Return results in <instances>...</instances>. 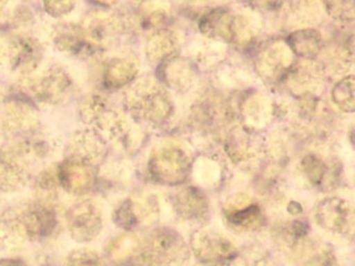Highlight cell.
Wrapping results in <instances>:
<instances>
[{"mask_svg": "<svg viewBox=\"0 0 355 266\" xmlns=\"http://www.w3.org/2000/svg\"><path fill=\"white\" fill-rule=\"evenodd\" d=\"M57 226V213L46 204H34L10 213L0 224L3 238L12 242L46 236Z\"/></svg>", "mask_w": 355, "mask_h": 266, "instance_id": "cell-1", "label": "cell"}, {"mask_svg": "<svg viewBox=\"0 0 355 266\" xmlns=\"http://www.w3.org/2000/svg\"><path fill=\"white\" fill-rule=\"evenodd\" d=\"M126 102L135 116L159 122L171 112V102L165 91L149 79L135 83L126 95Z\"/></svg>", "mask_w": 355, "mask_h": 266, "instance_id": "cell-2", "label": "cell"}, {"mask_svg": "<svg viewBox=\"0 0 355 266\" xmlns=\"http://www.w3.org/2000/svg\"><path fill=\"white\" fill-rule=\"evenodd\" d=\"M73 81L60 66H51L46 71L26 81V89L37 100L46 104H57L65 99L71 91Z\"/></svg>", "mask_w": 355, "mask_h": 266, "instance_id": "cell-3", "label": "cell"}, {"mask_svg": "<svg viewBox=\"0 0 355 266\" xmlns=\"http://www.w3.org/2000/svg\"><path fill=\"white\" fill-rule=\"evenodd\" d=\"M189 159L182 150L164 147L151 156L149 172L157 182L178 184L188 176Z\"/></svg>", "mask_w": 355, "mask_h": 266, "instance_id": "cell-4", "label": "cell"}, {"mask_svg": "<svg viewBox=\"0 0 355 266\" xmlns=\"http://www.w3.org/2000/svg\"><path fill=\"white\" fill-rule=\"evenodd\" d=\"M184 241L171 231L157 233L147 245L144 259L148 266H180L186 260Z\"/></svg>", "mask_w": 355, "mask_h": 266, "instance_id": "cell-5", "label": "cell"}, {"mask_svg": "<svg viewBox=\"0 0 355 266\" xmlns=\"http://www.w3.org/2000/svg\"><path fill=\"white\" fill-rule=\"evenodd\" d=\"M68 230L78 242L94 240L103 230V216L94 202H80L70 209L67 216Z\"/></svg>", "mask_w": 355, "mask_h": 266, "instance_id": "cell-6", "label": "cell"}, {"mask_svg": "<svg viewBox=\"0 0 355 266\" xmlns=\"http://www.w3.org/2000/svg\"><path fill=\"white\" fill-rule=\"evenodd\" d=\"M40 125L39 114L34 106L22 100H10L0 112V127L14 136L32 134Z\"/></svg>", "mask_w": 355, "mask_h": 266, "instance_id": "cell-7", "label": "cell"}, {"mask_svg": "<svg viewBox=\"0 0 355 266\" xmlns=\"http://www.w3.org/2000/svg\"><path fill=\"white\" fill-rule=\"evenodd\" d=\"M58 179L60 185L68 193L84 195L94 186L97 170L94 163L78 158L66 157L58 166Z\"/></svg>", "mask_w": 355, "mask_h": 266, "instance_id": "cell-8", "label": "cell"}, {"mask_svg": "<svg viewBox=\"0 0 355 266\" xmlns=\"http://www.w3.org/2000/svg\"><path fill=\"white\" fill-rule=\"evenodd\" d=\"M83 33L89 48L93 51L105 49L120 28L118 19L103 10L90 12L83 21Z\"/></svg>", "mask_w": 355, "mask_h": 266, "instance_id": "cell-9", "label": "cell"}, {"mask_svg": "<svg viewBox=\"0 0 355 266\" xmlns=\"http://www.w3.org/2000/svg\"><path fill=\"white\" fill-rule=\"evenodd\" d=\"M8 66L24 75L32 73L42 60V46L34 37L24 35L8 37Z\"/></svg>", "mask_w": 355, "mask_h": 266, "instance_id": "cell-10", "label": "cell"}, {"mask_svg": "<svg viewBox=\"0 0 355 266\" xmlns=\"http://www.w3.org/2000/svg\"><path fill=\"white\" fill-rule=\"evenodd\" d=\"M318 222L324 228L334 232H348L353 228L352 208L348 202L338 197H328L317 208Z\"/></svg>", "mask_w": 355, "mask_h": 266, "instance_id": "cell-11", "label": "cell"}, {"mask_svg": "<svg viewBox=\"0 0 355 266\" xmlns=\"http://www.w3.org/2000/svg\"><path fill=\"white\" fill-rule=\"evenodd\" d=\"M66 151L67 157L78 158L95 164L105 155V139L94 129L80 130L71 137Z\"/></svg>", "mask_w": 355, "mask_h": 266, "instance_id": "cell-12", "label": "cell"}, {"mask_svg": "<svg viewBox=\"0 0 355 266\" xmlns=\"http://www.w3.org/2000/svg\"><path fill=\"white\" fill-rule=\"evenodd\" d=\"M197 255L205 261L221 262L236 254L232 243L225 237L215 232H199L193 240Z\"/></svg>", "mask_w": 355, "mask_h": 266, "instance_id": "cell-13", "label": "cell"}, {"mask_svg": "<svg viewBox=\"0 0 355 266\" xmlns=\"http://www.w3.org/2000/svg\"><path fill=\"white\" fill-rule=\"evenodd\" d=\"M30 179L28 164L8 154H0V191L16 193L21 190Z\"/></svg>", "mask_w": 355, "mask_h": 266, "instance_id": "cell-14", "label": "cell"}, {"mask_svg": "<svg viewBox=\"0 0 355 266\" xmlns=\"http://www.w3.org/2000/svg\"><path fill=\"white\" fill-rule=\"evenodd\" d=\"M115 114L107 99L98 94L88 96L80 103V116L83 122L101 132L105 130Z\"/></svg>", "mask_w": 355, "mask_h": 266, "instance_id": "cell-15", "label": "cell"}, {"mask_svg": "<svg viewBox=\"0 0 355 266\" xmlns=\"http://www.w3.org/2000/svg\"><path fill=\"white\" fill-rule=\"evenodd\" d=\"M138 64L132 57H113L105 64L103 80L109 89H120L134 80Z\"/></svg>", "mask_w": 355, "mask_h": 266, "instance_id": "cell-16", "label": "cell"}, {"mask_svg": "<svg viewBox=\"0 0 355 266\" xmlns=\"http://www.w3.org/2000/svg\"><path fill=\"white\" fill-rule=\"evenodd\" d=\"M53 43L55 47L66 53L78 54L89 51L82 26L74 23H62L55 29Z\"/></svg>", "mask_w": 355, "mask_h": 266, "instance_id": "cell-17", "label": "cell"}, {"mask_svg": "<svg viewBox=\"0 0 355 266\" xmlns=\"http://www.w3.org/2000/svg\"><path fill=\"white\" fill-rule=\"evenodd\" d=\"M292 54L290 49L282 44H274L259 56V66L267 77L282 75L291 66Z\"/></svg>", "mask_w": 355, "mask_h": 266, "instance_id": "cell-18", "label": "cell"}, {"mask_svg": "<svg viewBox=\"0 0 355 266\" xmlns=\"http://www.w3.org/2000/svg\"><path fill=\"white\" fill-rule=\"evenodd\" d=\"M174 205L178 214L186 218H200L207 209L205 195L192 187L180 190L174 199Z\"/></svg>", "mask_w": 355, "mask_h": 266, "instance_id": "cell-19", "label": "cell"}, {"mask_svg": "<svg viewBox=\"0 0 355 266\" xmlns=\"http://www.w3.org/2000/svg\"><path fill=\"white\" fill-rule=\"evenodd\" d=\"M247 202H248V197L232 201L230 207L227 208L230 210L227 218L234 226L250 230V229L257 228L261 224V214L257 206L248 205Z\"/></svg>", "mask_w": 355, "mask_h": 266, "instance_id": "cell-20", "label": "cell"}, {"mask_svg": "<svg viewBox=\"0 0 355 266\" xmlns=\"http://www.w3.org/2000/svg\"><path fill=\"white\" fill-rule=\"evenodd\" d=\"M291 49L301 57L313 58L322 48V37L315 29H302L288 37Z\"/></svg>", "mask_w": 355, "mask_h": 266, "instance_id": "cell-21", "label": "cell"}, {"mask_svg": "<svg viewBox=\"0 0 355 266\" xmlns=\"http://www.w3.org/2000/svg\"><path fill=\"white\" fill-rule=\"evenodd\" d=\"M288 80L295 93H311L320 83L319 70L313 64H301L291 71Z\"/></svg>", "mask_w": 355, "mask_h": 266, "instance_id": "cell-22", "label": "cell"}, {"mask_svg": "<svg viewBox=\"0 0 355 266\" xmlns=\"http://www.w3.org/2000/svg\"><path fill=\"white\" fill-rule=\"evenodd\" d=\"M176 46L178 39L172 31H159L147 43V55L155 62L163 60L175 51Z\"/></svg>", "mask_w": 355, "mask_h": 266, "instance_id": "cell-23", "label": "cell"}, {"mask_svg": "<svg viewBox=\"0 0 355 266\" xmlns=\"http://www.w3.org/2000/svg\"><path fill=\"white\" fill-rule=\"evenodd\" d=\"M332 99L340 109L347 112L354 110V77L342 79L332 89Z\"/></svg>", "mask_w": 355, "mask_h": 266, "instance_id": "cell-24", "label": "cell"}, {"mask_svg": "<svg viewBox=\"0 0 355 266\" xmlns=\"http://www.w3.org/2000/svg\"><path fill=\"white\" fill-rule=\"evenodd\" d=\"M165 77L171 87L178 89L184 87V85H188L192 79L191 66L184 60H172L170 66L166 68Z\"/></svg>", "mask_w": 355, "mask_h": 266, "instance_id": "cell-25", "label": "cell"}, {"mask_svg": "<svg viewBox=\"0 0 355 266\" xmlns=\"http://www.w3.org/2000/svg\"><path fill=\"white\" fill-rule=\"evenodd\" d=\"M138 206L132 200H126L119 206L114 214V222L120 228L130 230L138 224L139 213Z\"/></svg>", "mask_w": 355, "mask_h": 266, "instance_id": "cell-26", "label": "cell"}, {"mask_svg": "<svg viewBox=\"0 0 355 266\" xmlns=\"http://www.w3.org/2000/svg\"><path fill=\"white\" fill-rule=\"evenodd\" d=\"M268 116V107L263 98L254 97L250 101L246 102L245 107V118L247 122L250 123L253 126L265 123Z\"/></svg>", "mask_w": 355, "mask_h": 266, "instance_id": "cell-27", "label": "cell"}, {"mask_svg": "<svg viewBox=\"0 0 355 266\" xmlns=\"http://www.w3.org/2000/svg\"><path fill=\"white\" fill-rule=\"evenodd\" d=\"M67 266H101V261L96 251L80 249L70 254Z\"/></svg>", "mask_w": 355, "mask_h": 266, "instance_id": "cell-28", "label": "cell"}, {"mask_svg": "<svg viewBox=\"0 0 355 266\" xmlns=\"http://www.w3.org/2000/svg\"><path fill=\"white\" fill-rule=\"evenodd\" d=\"M58 179V166H51L47 170H43L37 178V187L40 193H44L46 195H51L59 186Z\"/></svg>", "mask_w": 355, "mask_h": 266, "instance_id": "cell-29", "label": "cell"}, {"mask_svg": "<svg viewBox=\"0 0 355 266\" xmlns=\"http://www.w3.org/2000/svg\"><path fill=\"white\" fill-rule=\"evenodd\" d=\"M137 240L130 235L118 237L110 247V255L114 259H121L130 255L136 249Z\"/></svg>", "mask_w": 355, "mask_h": 266, "instance_id": "cell-30", "label": "cell"}, {"mask_svg": "<svg viewBox=\"0 0 355 266\" xmlns=\"http://www.w3.org/2000/svg\"><path fill=\"white\" fill-rule=\"evenodd\" d=\"M303 168L307 178L315 184H319L323 180L326 172V166L323 162L313 155L306 156L303 160Z\"/></svg>", "mask_w": 355, "mask_h": 266, "instance_id": "cell-31", "label": "cell"}, {"mask_svg": "<svg viewBox=\"0 0 355 266\" xmlns=\"http://www.w3.org/2000/svg\"><path fill=\"white\" fill-rule=\"evenodd\" d=\"M327 10L338 20L351 21L354 19V3L350 2H327Z\"/></svg>", "mask_w": 355, "mask_h": 266, "instance_id": "cell-32", "label": "cell"}, {"mask_svg": "<svg viewBox=\"0 0 355 266\" xmlns=\"http://www.w3.org/2000/svg\"><path fill=\"white\" fill-rule=\"evenodd\" d=\"M45 12L53 18H61L71 12L76 8L73 1H46L43 3Z\"/></svg>", "mask_w": 355, "mask_h": 266, "instance_id": "cell-33", "label": "cell"}, {"mask_svg": "<svg viewBox=\"0 0 355 266\" xmlns=\"http://www.w3.org/2000/svg\"><path fill=\"white\" fill-rule=\"evenodd\" d=\"M34 21V14L28 6H19L14 12L13 22L16 27H26Z\"/></svg>", "mask_w": 355, "mask_h": 266, "instance_id": "cell-34", "label": "cell"}, {"mask_svg": "<svg viewBox=\"0 0 355 266\" xmlns=\"http://www.w3.org/2000/svg\"><path fill=\"white\" fill-rule=\"evenodd\" d=\"M9 60V48H8V37L0 35V68L8 66Z\"/></svg>", "mask_w": 355, "mask_h": 266, "instance_id": "cell-35", "label": "cell"}, {"mask_svg": "<svg viewBox=\"0 0 355 266\" xmlns=\"http://www.w3.org/2000/svg\"><path fill=\"white\" fill-rule=\"evenodd\" d=\"M0 266H24L21 262L15 260H3L0 261Z\"/></svg>", "mask_w": 355, "mask_h": 266, "instance_id": "cell-36", "label": "cell"}, {"mask_svg": "<svg viewBox=\"0 0 355 266\" xmlns=\"http://www.w3.org/2000/svg\"><path fill=\"white\" fill-rule=\"evenodd\" d=\"M6 4H7V2L0 1V12H1V10H3V6H5Z\"/></svg>", "mask_w": 355, "mask_h": 266, "instance_id": "cell-37", "label": "cell"}]
</instances>
